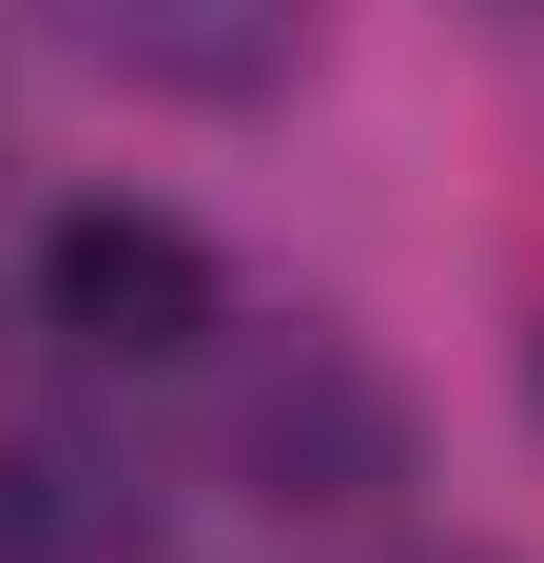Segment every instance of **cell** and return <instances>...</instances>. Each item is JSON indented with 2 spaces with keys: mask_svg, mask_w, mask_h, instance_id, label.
<instances>
[{
  "mask_svg": "<svg viewBox=\"0 0 544 563\" xmlns=\"http://www.w3.org/2000/svg\"><path fill=\"white\" fill-rule=\"evenodd\" d=\"M467 20H505V40H525V20H544V0H467Z\"/></svg>",
  "mask_w": 544,
  "mask_h": 563,
  "instance_id": "cell-4",
  "label": "cell"
},
{
  "mask_svg": "<svg viewBox=\"0 0 544 563\" xmlns=\"http://www.w3.org/2000/svg\"><path fill=\"white\" fill-rule=\"evenodd\" d=\"M58 40L137 78V98H195V117H253L292 98V58H312V0H40Z\"/></svg>",
  "mask_w": 544,
  "mask_h": 563,
  "instance_id": "cell-1",
  "label": "cell"
},
{
  "mask_svg": "<svg viewBox=\"0 0 544 563\" xmlns=\"http://www.w3.org/2000/svg\"><path fill=\"white\" fill-rule=\"evenodd\" d=\"M40 311L78 350H195L215 331V253H195L175 214H58L40 233Z\"/></svg>",
  "mask_w": 544,
  "mask_h": 563,
  "instance_id": "cell-3",
  "label": "cell"
},
{
  "mask_svg": "<svg viewBox=\"0 0 544 563\" xmlns=\"http://www.w3.org/2000/svg\"><path fill=\"white\" fill-rule=\"evenodd\" d=\"M233 466H253L272 506H350V486H389V389L330 331L253 350V369H233Z\"/></svg>",
  "mask_w": 544,
  "mask_h": 563,
  "instance_id": "cell-2",
  "label": "cell"
}]
</instances>
